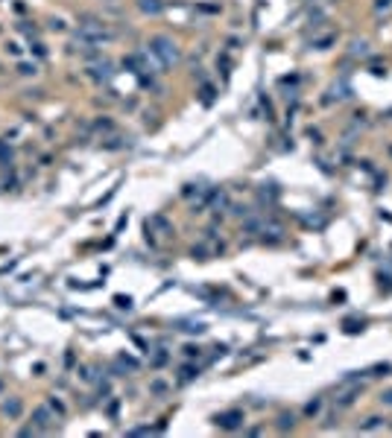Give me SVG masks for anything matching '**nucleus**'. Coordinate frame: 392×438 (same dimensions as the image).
<instances>
[{"label": "nucleus", "mask_w": 392, "mask_h": 438, "mask_svg": "<svg viewBox=\"0 0 392 438\" xmlns=\"http://www.w3.org/2000/svg\"><path fill=\"white\" fill-rule=\"evenodd\" d=\"M149 50L161 59V67H170V64L179 61V47H176L170 38H164V35H155V38L149 41Z\"/></svg>", "instance_id": "1"}, {"label": "nucleus", "mask_w": 392, "mask_h": 438, "mask_svg": "<svg viewBox=\"0 0 392 438\" xmlns=\"http://www.w3.org/2000/svg\"><path fill=\"white\" fill-rule=\"evenodd\" d=\"M240 421H243V412H226V415H217V424L223 429H237Z\"/></svg>", "instance_id": "2"}, {"label": "nucleus", "mask_w": 392, "mask_h": 438, "mask_svg": "<svg viewBox=\"0 0 392 438\" xmlns=\"http://www.w3.org/2000/svg\"><path fill=\"white\" fill-rule=\"evenodd\" d=\"M91 76H94V79H105V82H108L114 76V71H112V64H108V61H100V64H94V67H91Z\"/></svg>", "instance_id": "3"}, {"label": "nucleus", "mask_w": 392, "mask_h": 438, "mask_svg": "<svg viewBox=\"0 0 392 438\" xmlns=\"http://www.w3.org/2000/svg\"><path fill=\"white\" fill-rule=\"evenodd\" d=\"M35 427L38 429H50L53 427V418H50V412H47V406L35 409Z\"/></svg>", "instance_id": "4"}, {"label": "nucleus", "mask_w": 392, "mask_h": 438, "mask_svg": "<svg viewBox=\"0 0 392 438\" xmlns=\"http://www.w3.org/2000/svg\"><path fill=\"white\" fill-rule=\"evenodd\" d=\"M3 412H6V415H12V418H15V415H21V400H18V398L6 400V403H3Z\"/></svg>", "instance_id": "5"}, {"label": "nucleus", "mask_w": 392, "mask_h": 438, "mask_svg": "<svg viewBox=\"0 0 392 438\" xmlns=\"http://www.w3.org/2000/svg\"><path fill=\"white\" fill-rule=\"evenodd\" d=\"M141 9L149 12V15H158V12H161V3H158V0H141Z\"/></svg>", "instance_id": "6"}, {"label": "nucleus", "mask_w": 392, "mask_h": 438, "mask_svg": "<svg viewBox=\"0 0 392 438\" xmlns=\"http://www.w3.org/2000/svg\"><path fill=\"white\" fill-rule=\"evenodd\" d=\"M381 403H383V406H392V388L381 395Z\"/></svg>", "instance_id": "7"}, {"label": "nucleus", "mask_w": 392, "mask_h": 438, "mask_svg": "<svg viewBox=\"0 0 392 438\" xmlns=\"http://www.w3.org/2000/svg\"><path fill=\"white\" fill-rule=\"evenodd\" d=\"M196 374H199V371H196ZM193 374V368H182V380H190V377H196Z\"/></svg>", "instance_id": "8"}, {"label": "nucleus", "mask_w": 392, "mask_h": 438, "mask_svg": "<svg viewBox=\"0 0 392 438\" xmlns=\"http://www.w3.org/2000/svg\"><path fill=\"white\" fill-rule=\"evenodd\" d=\"M21 73H24V76H30V73H35V64H21Z\"/></svg>", "instance_id": "9"}]
</instances>
